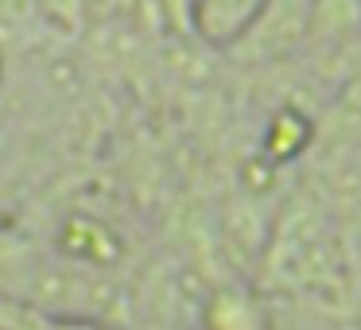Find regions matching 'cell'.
<instances>
[{"mask_svg":"<svg viewBox=\"0 0 361 330\" xmlns=\"http://www.w3.org/2000/svg\"><path fill=\"white\" fill-rule=\"evenodd\" d=\"M264 4L268 0H198L195 24L210 43H229V39H241V35L257 24Z\"/></svg>","mask_w":361,"mask_h":330,"instance_id":"1","label":"cell"}]
</instances>
